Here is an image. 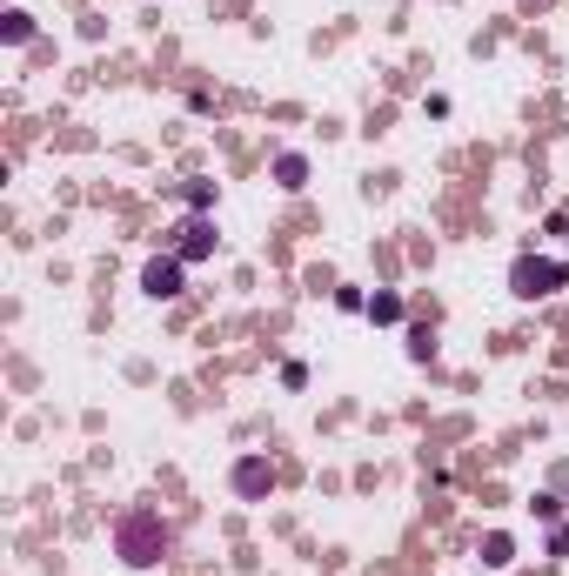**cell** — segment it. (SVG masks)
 <instances>
[{"instance_id":"ba28073f","label":"cell","mask_w":569,"mask_h":576,"mask_svg":"<svg viewBox=\"0 0 569 576\" xmlns=\"http://www.w3.org/2000/svg\"><path fill=\"white\" fill-rule=\"evenodd\" d=\"M509 563H516V543L503 530H489L482 536V570H509Z\"/></svg>"},{"instance_id":"9c48e42d","label":"cell","mask_w":569,"mask_h":576,"mask_svg":"<svg viewBox=\"0 0 569 576\" xmlns=\"http://www.w3.org/2000/svg\"><path fill=\"white\" fill-rule=\"evenodd\" d=\"M369 322H382V329L402 322V295H395V288H375V295H369Z\"/></svg>"},{"instance_id":"3957f363","label":"cell","mask_w":569,"mask_h":576,"mask_svg":"<svg viewBox=\"0 0 569 576\" xmlns=\"http://www.w3.org/2000/svg\"><path fill=\"white\" fill-rule=\"evenodd\" d=\"M228 483H235L241 503H268V489H275V463H268V456H241V463L228 469Z\"/></svg>"},{"instance_id":"5b68a950","label":"cell","mask_w":569,"mask_h":576,"mask_svg":"<svg viewBox=\"0 0 569 576\" xmlns=\"http://www.w3.org/2000/svg\"><path fill=\"white\" fill-rule=\"evenodd\" d=\"M175 255L181 262H208V255H215V222H208V215H188V222L175 228Z\"/></svg>"},{"instance_id":"7a4b0ae2","label":"cell","mask_w":569,"mask_h":576,"mask_svg":"<svg viewBox=\"0 0 569 576\" xmlns=\"http://www.w3.org/2000/svg\"><path fill=\"white\" fill-rule=\"evenodd\" d=\"M563 282H569L563 255H516V262H509V295H516V302H543V295H556Z\"/></svg>"},{"instance_id":"8fae6325","label":"cell","mask_w":569,"mask_h":576,"mask_svg":"<svg viewBox=\"0 0 569 576\" xmlns=\"http://www.w3.org/2000/svg\"><path fill=\"white\" fill-rule=\"evenodd\" d=\"M549 550H556V556H569V523H556V530H549Z\"/></svg>"},{"instance_id":"277c9868","label":"cell","mask_w":569,"mask_h":576,"mask_svg":"<svg viewBox=\"0 0 569 576\" xmlns=\"http://www.w3.org/2000/svg\"><path fill=\"white\" fill-rule=\"evenodd\" d=\"M181 255H154L148 268H141V295H154V302H175L181 295Z\"/></svg>"},{"instance_id":"6da1fadb","label":"cell","mask_w":569,"mask_h":576,"mask_svg":"<svg viewBox=\"0 0 569 576\" xmlns=\"http://www.w3.org/2000/svg\"><path fill=\"white\" fill-rule=\"evenodd\" d=\"M114 556H121L128 570H154V563L168 556V523L154 510H128L114 523Z\"/></svg>"},{"instance_id":"52a82bcc","label":"cell","mask_w":569,"mask_h":576,"mask_svg":"<svg viewBox=\"0 0 569 576\" xmlns=\"http://www.w3.org/2000/svg\"><path fill=\"white\" fill-rule=\"evenodd\" d=\"M0 41L27 47V41H34V14H27V7H7V14H0Z\"/></svg>"},{"instance_id":"8992f818","label":"cell","mask_w":569,"mask_h":576,"mask_svg":"<svg viewBox=\"0 0 569 576\" xmlns=\"http://www.w3.org/2000/svg\"><path fill=\"white\" fill-rule=\"evenodd\" d=\"M275 188L302 195V188H308V155H295V148H288V155H275Z\"/></svg>"},{"instance_id":"30bf717a","label":"cell","mask_w":569,"mask_h":576,"mask_svg":"<svg viewBox=\"0 0 569 576\" xmlns=\"http://www.w3.org/2000/svg\"><path fill=\"white\" fill-rule=\"evenodd\" d=\"M436 355V335L429 329H409V362H429Z\"/></svg>"}]
</instances>
